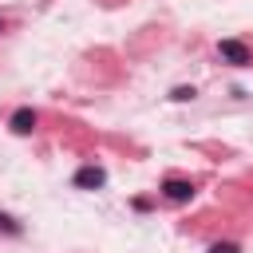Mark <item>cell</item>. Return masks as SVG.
Wrapping results in <instances>:
<instances>
[{"label":"cell","mask_w":253,"mask_h":253,"mask_svg":"<svg viewBox=\"0 0 253 253\" xmlns=\"http://www.w3.org/2000/svg\"><path fill=\"white\" fill-rule=\"evenodd\" d=\"M217 55H221L225 63H233V67H249V63H253V55H249V47H245L241 40H221V43H217Z\"/></svg>","instance_id":"6da1fadb"},{"label":"cell","mask_w":253,"mask_h":253,"mask_svg":"<svg viewBox=\"0 0 253 253\" xmlns=\"http://www.w3.org/2000/svg\"><path fill=\"white\" fill-rule=\"evenodd\" d=\"M103 182H107V170H103V166H95V162L79 166V170H75V178H71V186H75V190H99Z\"/></svg>","instance_id":"7a4b0ae2"},{"label":"cell","mask_w":253,"mask_h":253,"mask_svg":"<svg viewBox=\"0 0 253 253\" xmlns=\"http://www.w3.org/2000/svg\"><path fill=\"white\" fill-rule=\"evenodd\" d=\"M162 198H170V202H190V198H194V182H186V178H166V182H162Z\"/></svg>","instance_id":"3957f363"},{"label":"cell","mask_w":253,"mask_h":253,"mask_svg":"<svg viewBox=\"0 0 253 253\" xmlns=\"http://www.w3.org/2000/svg\"><path fill=\"white\" fill-rule=\"evenodd\" d=\"M8 126H12L16 134H32V130H36V111H32V107H16L12 119H8Z\"/></svg>","instance_id":"277c9868"},{"label":"cell","mask_w":253,"mask_h":253,"mask_svg":"<svg viewBox=\"0 0 253 253\" xmlns=\"http://www.w3.org/2000/svg\"><path fill=\"white\" fill-rule=\"evenodd\" d=\"M0 229H4V233H12V237H16V233H24V225H20L12 213H4V210H0Z\"/></svg>","instance_id":"5b68a950"},{"label":"cell","mask_w":253,"mask_h":253,"mask_svg":"<svg viewBox=\"0 0 253 253\" xmlns=\"http://www.w3.org/2000/svg\"><path fill=\"white\" fill-rule=\"evenodd\" d=\"M170 99H174V103H186V99H194V87H174Z\"/></svg>","instance_id":"8992f818"},{"label":"cell","mask_w":253,"mask_h":253,"mask_svg":"<svg viewBox=\"0 0 253 253\" xmlns=\"http://www.w3.org/2000/svg\"><path fill=\"white\" fill-rule=\"evenodd\" d=\"M210 253H241V245H233V241H217V245H210Z\"/></svg>","instance_id":"52a82bcc"},{"label":"cell","mask_w":253,"mask_h":253,"mask_svg":"<svg viewBox=\"0 0 253 253\" xmlns=\"http://www.w3.org/2000/svg\"><path fill=\"white\" fill-rule=\"evenodd\" d=\"M0 32H4V20H0Z\"/></svg>","instance_id":"ba28073f"}]
</instances>
